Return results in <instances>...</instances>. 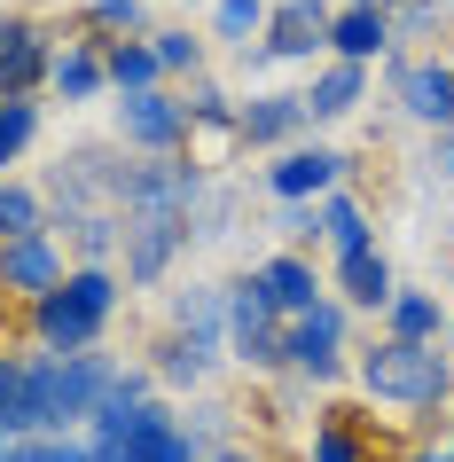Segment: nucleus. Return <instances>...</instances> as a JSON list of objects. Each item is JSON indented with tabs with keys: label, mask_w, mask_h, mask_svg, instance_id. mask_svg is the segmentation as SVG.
Listing matches in <instances>:
<instances>
[{
	"label": "nucleus",
	"mask_w": 454,
	"mask_h": 462,
	"mask_svg": "<svg viewBox=\"0 0 454 462\" xmlns=\"http://www.w3.org/2000/svg\"><path fill=\"white\" fill-rule=\"evenodd\" d=\"M360 392L384 400V408H407V415H431L454 400V353L439 345H407V337H376L368 353L353 361Z\"/></svg>",
	"instance_id": "f257e3e1"
},
{
	"label": "nucleus",
	"mask_w": 454,
	"mask_h": 462,
	"mask_svg": "<svg viewBox=\"0 0 454 462\" xmlns=\"http://www.w3.org/2000/svg\"><path fill=\"white\" fill-rule=\"evenodd\" d=\"M110 314H118V274L110 267H71L63 291H48L32 306V337H40V353L71 361V353H95V337L110 329Z\"/></svg>",
	"instance_id": "f03ea898"
},
{
	"label": "nucleus",
	"mask_w": 454,
	"mask_h": 462,
	"mask_svg": "<svg viewBox=\"0 0 454 462\" xmlns=\"http://www.w3.org/2000/svg\"><path fill=\"white\" fill-rule=\"evenodd\" d=\"M283 368H298L306 384H337L345 376V298H321L313 314L283 321Z\"/></svg>",
	"instance_id": "7ed1b4c3"
},
{
	"label": "nucleus",
	"mask_w": 454,
	"mask_h": 462,
	"mask_svg": "<svg viewBox=\"0 0 454 462\" xmlns=\"http://www.w3.org/2000/svg\"><path fill=\"white\" fill-rule=\"evenodd\" d=\"M227 345H236L243 368H283V314H274V298H266L259 274H243L227 282Z\"/></svg>",
	"instance_id": "20e7f679"
},
{
	"label": "nucleus",
	"mask_w": 454,
	"mask_h": 462,
	"mask_svg": "<svg viewBox=\"0 0 454 462\" xmlns=\"http://www.w3.org/2000/svg\"><path fill=\"white\" fill-rule=\"evenodd\" d=\"M118 251H125V282H157L189 251V212H125Z\"/></svg>",
	"instance_id": "39448f33"
},
{
	"label": "nucleus",
	"mask_w": 454,
	"mask_h": 462,
	"mask_svg": "<svg viewBox=\"0 0 454 462\" xmlns=\"http://www.w3.org/2000/svg\"><path fill=\"white\" fill-rule=\"evenodd\" d=\"M48 291H63V244H55V236H16V244H0V298H8V306H40Z\"/></svg>",
	"instance_id": "423d86ee"
},
{
	"label": "nucleus",
	"mask_w": 454,
	"mask_h": 462,
	"mask_svg": "<svg viewBox=\"0 0 454 462\" xmlns=\"http://www.w3.org/2000/svg\"><path fill=\"white\" fill-rule=\"evenodd\" d=\"M313 48H329V0H283L266 16V40L251 48V63H306Z\"/></svg>",
	"instance_id": "0eeeda50"
},
{
	"label": "nucleus",
	"mask_w": 454,
	"mask_h": 462,
	"mask_svg": "<svg viewBox=\"0 0 454 462\" xmlns=\"http://www.w3.org/2000/svg\"><path fill=\"white\" fill-rule=\"evenodd\" d=\"M95 462H204V447L181 431V415H172V408H157V400H149V408L134 415V431H125L118 447H102Z\"/></svg>",
	"instance_id": "6e6552de"
},
{
	"label": "nucleus",
	"mask_w": 454,
	"mask_h": 462,
	"mask_svg": "<svg viewBox=\"0 0 454 462\" xmlns=\"http://www.w3.org/2000/svg\"><path fill=\"white\" fill-rule=\"evenodd\" d=\"M118 142L125 149H149V157H172V149L189 142V110L157 87V95H125L118 102Z\"/></svg>",
	"instance_id": "1a4fd4ad"
},
{
	"label": "nucleus",
	"mask_w": 454,
	"mask_h": 462,
	"mask_svg": "<svg viewBox=\"0 0 454 462\" xmlns=\"http://www.w3.org/2000/svg\"><path fill=\"white\" fill-rule=\"evenodd\" d=\"M392 102L431 134H454V63H400L392 71Z\"/></svg>",
	"instance_id": "9d476101"
},
{
	"label": "nucleus",
	"mask_w": 454,
	"mask_h": 462,
	"mask_svg": "<svg viewBox=\"0 0 454 462\" xmlns=\"http://www.w3.org/2000/svg\"><path fill=\"white\" fill-rule=\"evenodd\" d=\"M110 384H118V361H110V353H71L63 376H55V415H63V431L95 423V408L110 400Z\"/></svg>",
	"instance_id": "9b49d317"
},
{
	"label": "nucleus",
	"mask_w": 454,
	"mask_h": 462,
	"mask_svg": "<svg viewBox=\"0 0 454 462\" xmlns=\"http://www.w3.org/2000/svg\"><path fill=\"white\" fill-rule=\"evenodd\" d=\"M55 63V40L32 16H0V95H32Z\"/></svg>",
	"instance_id": "f8f14e48"
},
{
	"label": "nucleus",
	"mask_w": 454,
	"mask_h": 462,
	"mask_svg": "<svg viewBox=\"0 0 454 462\" xmlns=\"http://www.w3.org/2000/svg\"><path fill=\"white\" fill-rule=\"evenodd\" d=\"M266 189L283 196V204L337 196V189H345V157H337V149H290L283 165H266Z\"/></svg>",
	"instance_id": "ddd939ff"
},
{
	"label": "nucleus",
	"mask_w": 454,
	"mask_h": 462,
	"mask_svg": "<svg viewBox=\"0 0 454 462\" xmlns=\"http://www.w3.org/2000/svg\"><path fill=\"white\" fill-rule=\"evenodd\" d=\"M298 134H306V102L298 95H251L236 110V142H251V149H283Z\"/></svg>",
	"instance_id": "4468645a"
},
{
	"label": "nucleus",
	"mask_w": 454,
	"mask_h": 462,
	"mask_svg": "<svg viewBox=\"0 0 454 462\" xmlns=\"http://www.w3.org/2000/svg\"><path fill=\"white\" fill-rule=\"evenodd\" d=\"M259 282H266V298H274V314L283 321H298V314H313V306H321V274H313V259H298V251H274V259H266L259 267Z\"/></svg>",
	"instance_id": "2eb2a0df"
},
{
	"label": "nucleus",
	"mask_w": 454,
	"mask_h": 462,
	"mask_svg": "<svg viewBox=\"0 0 454 462\" xmlns=\"http://www.w3.org/2000/svg\"><path fill=\"white\" fill-rule=\"evenodd\" d=\"M360 95H368V63H337V55H329L321 79H313L298 102H306V125H329V118H353Z\"/></svg>",
	"instance_id": "dca6fc26"
},
{
	"label": "nucleus",
	"mask_w": 454,
	"mask_h": 462,
	"mask_svg": "<svg viewBox=\"0 0 454 462\" xmlns=\"http://www.w3.org/2000/svg\"><path fill=\"white\" fill-rule=\"evenodd\" d=\"M337 291H345V306H360V314H384L400 282H392V259L368 244V251H353V259H337Z\"/></svg>",
	"instance_id": "f3484780"
},
{
	"label": "nucleus",
	"mask_w": 454,
	"mask_h": 462,
	"mask_svg": "<svg viewBox=\"0 0 454 462\" xmlns=\"http://www.w3.org/2000/svg\"><path fill=\"white\" fill-rule=\"evenodd\" d=\"M384 48H392V16L384 8H345V16H329V55L337 63H376Z\"/></svg>",
	"instance_id": "a211bd4d"
},
{
	"label": "nucleus",
	"mask_w": 454,
	"mask_h": 462,
	"mask_svg": "<svg viewBox=\"0 0 454 462\" xmlns=\"http://www.w3.org/2000/svg\"><path fill=\"white\" fill-rule=\"evenodd\" d=\"M48 87L63 102H95L102 87H110V79H102V48H95V40H63L55 63H48Z\"/></svg>",
	"instance_id": "6ab92c4d"
},
{
	"label": "nucleus",
	"mask_w": 454,
	"mask_h": 462,
	"mask_svg": "<svg viewBox=\"0 0 454 462\" xmlns=\"http://www.w3.org/2000/svg\"><path fill=\"white\" fill-rule=\"evenodd\" d=\"M102 79H110V87H118V95H157V55H149V32L142 40H110V48H102Z\"/></svg>",
	"instance_id": "aec40b11"
},
{
	"label": "nucleus",
	"mask_w": 454,
	"mask_h": 462,
	"mask_svg": "<svg viewBox=\"0 0 454 462\" xmlns=\"http://www.w3.org/2000/svg\"><path fill=\"white\" fill-rule=\"evenodd\" d=\"M439 329H447V314H439V298H431V291H392V306H384V337L439 345Z\"/></svg>",
	"instance_id": "412c9836"
},
{
	"label": "nucleus",
	"mask_w": 454,
	"mask_h": 462,
	"mask_svg": "<svg viewBox=\"0 0 454 462\" xmlns=\"http://www.w3.org/2000/svg\"><path fill=\"white\" fill-rule=\"evenodd\" d=\"M212 361H219V337H181V329H172V337L157 345V368H149V376H165V384H204Z\"/></svg>",
	"instance_id": "4be33fe9"
},
{
	"label": "nucleus",
	"mask_w": 454,
	"mask_h": 462,
	"mask_svg": "<svg viewBox=\"0 0 454 462\" xmlns=\"http://www.w3.org/2000/svg\"><path fill=\"white\" fill-rule=\"evenodd\" d=\"M321 236H329L337 259H353V251H368V204H360L353 189L321 196Z\"/></svg>",
	"instance_id": "5701e85b"
},
{
	"label": "nucleus",
	"mask_w": 454,
	"mask_h": 462,
	"mask_svg": "<svg viewBox=\"0 0 454 462\" xmlns=\"http://www.w3.org/2000/svg\"><path fill=\"white\" fill-rule=\"evenodd\" d=\"M172 329H181V337H219V329H227V291L189 282V291L172 298Z\"/></svg>",
	"instance_id": "b1692460"
},
{
	"label": "nucleus",
	"mask_w": 454,
	"mask_h": 462,
	"mask_svg": "<svg viewBox=\"0 0 454 462\" xmlns=\"http://www.w3.org/2000/svg\"><path fill=\"white\" fill-rule=\"evenodd\" d=\"M16 236H48V196L24 180H0V244H16Z\"/></svg>",
	"instance_id": "393cba45"
},
{
	"label": "nucleus",
	"mask_w": 454,
	"mask_h": 462,
	"mask_svg": "<svg viewBox=\"0 0 454 462\" xmlns=\"http://www.w3.org/2000/svg\"><path fill=\"white\" fill-rule=\"evenodd\" d=\"M306 462H368V439L353 431V415H345V408H329L321 423H313V439H306Z\"/></svg>",
	"instance_id": "a878e982"
},
{
	"label": "nucleus",
	"mask_w": 454,
	"mask_h": 462,
	"mask_svg": "<svg viewBox=\"0 0 454 462\" xmlns=\"http://www.w3.org/2000/svg\"><path fill=\"white\" fill-rule=\"evenodd\" d=\"M40 134V102L32 95H0V165H16Z\"/></svg>",
	"instance_id": "bb28decb"
},
{
	"label": "nucleus",
	"mask_w": 454,
	"mask_h": 462,
	"mask_svg": "<svg viewBox=\"0 0 454 462\" xmlns=\"http://www.w3.org/2000/svg\"><path fill=\"white\" fill-rule=\"evenodd\" d=\"M63 227H71V251L87 267H102V259L118 251V212H79V219H63Z\"/></svg>",
	"instance_id": "cd10ccee"
},
{
	"label": "nucleus",
	"mask_w": 454,
	"mask_h": 462,
	"mask_svg": "<svg viewBox=\"0 0 454 462\" xmlns=\"http://www.w3.org/2000/svg\"><path fill=\"white\" fill-rule=\"evenodd\" d=\"M212 32H219V40H236V48L251 55V40H266V0H219V8H212Z\"/></svg>",
	"instance_id": "c85d7f7f"
},
{
	"label": "nucleus",
	"mask_w": 454,
	"mask_h": 462,
	"mask_svg": "<svg viewBox=\"0 0 454 462\" xmlns=\"http://www.w3.org/2000/svg\"><path fill=\"white\" fill-rule=\"evenodd\" d=\"M0 462H95V447L71 439V431H48V439H8Z\"/></svg>",
	"instance_id": "c756f323"
},
{
	"label": "nucleus",
	"mask_w": 454,
	"mask_h": 462,
	"mask_svg": "<svg viewBox=\"0 0 454 462\" xmlns=\"http://www.w3.org/2000/svg\"><path fill=\"white\" fill-rule=\"evenodd\" d=\"M149 55H157V71H204V40H196V32H181V24H172V32H149Z\"/></svg>",
	"instance_id": "7c9ffc66"
},
{
	"label": "nucleus",
	"mask_w": 454,
	"mask_h": 462,
	"mask_svg": "<svg viewBox=\"0 0 454 462\" xmlns=\"http://www.w3.org/2000/svg\"><path fill=\"white\" fill-rule=\"evenodd\" d=\"M87 24L110 32V40H142L149 8H142V0H87Z\"/></svg>",
	"instance_id": "2f4dec72"
},
{
	"label": "nucleus",
	"mask_w": 454,
	"mask_h": 462,
	"mask_svg": "<svg viewBox=\"0 0 454 462\" xmlns=\"http://www.w3.org/2000/svg\"><path fill=\"white\" fill-rule=\"evenodd\" d=\"M431 172H439V180H454V134H439V149H431Z\"/></svg>",
	"instance_id": "473e14b6"
},
{
	"label": "nucleus",
	"mask_w": 454,
	"mask_h": 462,
	"mask_svg": "<svg viewBox=\"0 0 454 462\" xmlns=\"http://www.w3.org/2000/svg\"><path fill=\"white\" fill-rule=\"evenodd\" d=\"M16 392V353H0V400Z\"/></svg>",
	"instance_id": "72a5a7b5"
},
{
	"label": "nucleus",
	"mask_w": 454,
	"mask_h": 462,
	"mask_svg": "<svg viewBox=\"0 0 454 462\" xmlns=\"http://www.w3.org/2000/svg\"><path fill=\"white\" fill-rule=\"evenodd\" d=\"M212 462H266V455H251V447H219Z\"/></svg>",
	"instance_id": "f704fd0d"
},
{
	"label": "nucleus",
	"mask_w": 454,
	"mask_h": 462,
	"mask_svg": "<svg viewBox=\"0 0 454 462\" xmlns=\"http://www.w3.org/2000/svg\"><path fill=\"white\" fill-rule=\"evenodd\" d=\"M407 462H447V447H415V455H407Z\"/></svg>",
	"instance_id": "c9c22d12"
},
{
	"label": "nucleus",
	"mask_w": 454,
	"mask_h": 462,
	"mask_svg": "<svg viewBox=\"0 0 454 462\" xmlns=\"http://www.w3.org/2000/svg\"><path fill=\"white\" fill-rule=\"evenodd\" d=\"M439 447H447V462H454V400H447V439H439Z\"/></svg>",
	"instance_id": "e433bc0d"
},
{
	"label": "nucleus",
	"mask_w": 454,
	"mask_h": 462,
	"mask_svg": "<svg viewBox=\"0 0 454 462\" xmlns=\"http://www.w3.org/2000/svg\"><path fill=\"white\" fill-rule=\"evenodd\" d=\"M353 8H400V0H353Z\"/></svg>",
	"instance_id": "4c0bfd02"
},
{
	"label": "nucleus",
	"mask_w": 454,
	"mask_h": 462,
	"mask_svg": "<svg viewBox=\"0 0 454 462\" xmlns=\"http://www.w3.org/2000/svg\"><path fill=\"white\" fill-rule=\"evenodd\" d=\"M447 353H454V314H447Z\"/></svg>",
	"instance_id": "58836bf2"
},
{
	"label": "nucleus",
	"mask_w": 454,
	"mask_h": 462,
	"mask_svg": "<svg viewBox=\"0 0 454 462\" xmlns=\"http://www.w3.org/2000/svg\"><path fill=\"white\" fill-rule=\"evenodd\" d=\"M439 8H454V0H439Z\"/></svg>",
	"instance_id": "ea45409f"
}]
</instances>
